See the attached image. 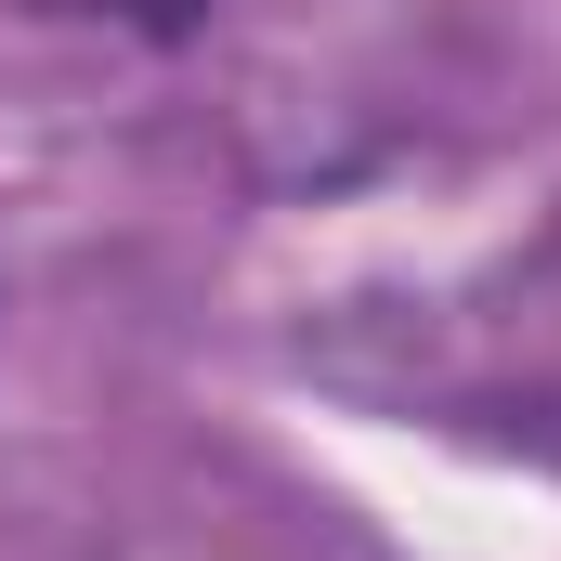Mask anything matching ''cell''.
I'll use <instances>...</instances> for the list:
<instances>
[{"label":"cell","mask_w":561,"mask_h":561,"mask_svg":"<svg viewBox=\"0 0 561 561\" xmlns=\"http://www.w3.org/2000/svg\"><path fill=\"white\" fill-rule=\"evenodd\" d=\"M39 13H92V26H131V39H157V53H170V39H196L222 0H39Z\"/></svg>","instance_id":"cell-1"}]
</instances>
